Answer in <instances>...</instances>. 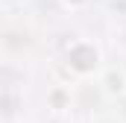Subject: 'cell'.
I'll use <instances>...</instances> for the list:
<instances>
[{"instance_id": "cell-1", "label": "cell", "mask_w": 126, "mask_h": 123, "mask_svg": "<svg viewBox=\"0 0 126 123\" xmlns=\"http://www.w3.org/2000/svg\"><path fill=\"white\" fill-rule=\"evenodd\" d=\"M64 67L70 70L73 79H91L100 76V70L106 67L103 50L94 38H73L64 47Z\"/></svg>"}, {"instance_id": "cell-4", "label": "cell", "mask_w": 126, "mask_h": 123, "mask_svg": "<svg viewBox=\"0 0 126 123\" xmlns=\"http://www.w3.org/2000/svg\"><path fill=\"white\" fill-rule=\"evenodd\" d=\"M59 3H62V9H67V12H82V9L91 6V0H59Z\"/></svg>"}, {"instance_id": "cell-2", "label": "cell", "mask_w": 126, "mask_h": 123, "mask_svg": "<svg viewBox=\"0 0 126 123\" xmlns=\"http://www.w3.org/2000/svg\"><path fill=\"white\" fill-rule=\"evenodd\" d=\"M97 82H100V91L109 100H123L126 97V67L123 64H106L100 70Z\"/></svg>"}, {"instance_id": "cell-3", "label": "cell", "mask_w": 126, "mask_h": 123, "mask_svg": "<svg viewBox=\"0 0 126 123\" xmlns=\"http://www.w3.org/2000/svg\"><path fill=\"white\" fill-rule=\"evenodd\" d=\"M44 106H47L50 114H67L73 108V91H70V85H62V82L50 85L47 94H44Z\"/></svg>"}]
</instances>
